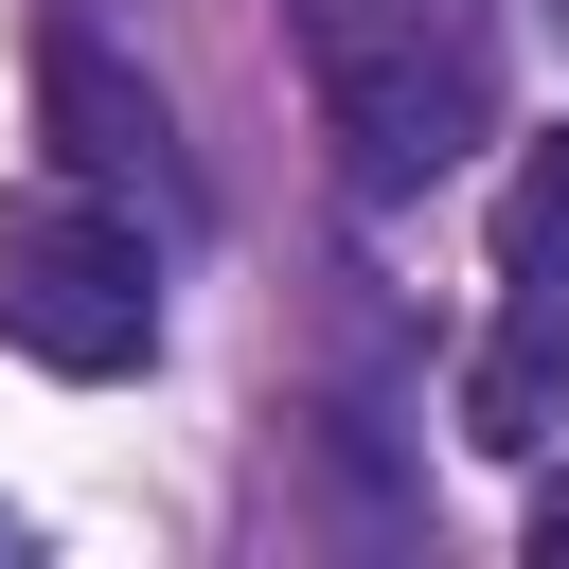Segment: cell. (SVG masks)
Masks as SVG:
<instances>
[{
    "mask_svg": "<svg viewBox=\"0 0 569 569\" xmlns=\"http://www.w3.org/2000/svg\"><path fill=\"white\" fill-rule=\"evenodd\" d=\"M356 196H427L498 142V0H284Z\"/></svg>",
    "mask_w": 569,
    "mask_h": 569,
    "instance_id": "cell-1",
    "label": "cell"
},
{
    "mask_svg": "<svg viewBox=\"0 0 569 569\" xmlns=\"http://www.w3.org/2000/svg\"><path fill=\"white\" fill-rule=\"evenodd\" d=\"M0 356H36L71 391H107V373L160 356V249H142L124 196H89V178L0 196Z\"/></svg>",
    "mask_w": 569,
    "mask_h": 569,
    "instance_id": "cell-2",
    "label": "cell"
},
{
    "mask_svg": "<svg viewBox=\"0 0 569 569\" xmlns=\"http://www.w3.org/2000/svg\"><path fill=\"white\" fill-rule=\"evenodd\" d=\"M36 107H53V178H89V196H124V213L196 231V160H178L160 89H124L89 36H53V53H36Z\"/></svg>",
    "mask_w": 569,
    "mask_h": 569,
    "instance_id": "cell-3",
    "label": "cell"
},
{
    "mask_svg": "<svg viewBox=\"0 0 569 569\" xmlns=\"http://www.w3.org/2000/svg\"><path fill=\"white\" fill-rule=\"evenodd\" d=\"M498 284L516 302H569V124L516 160V196H498Z\"/></svg>",
    "mask_w": 569,
    "mask_h": 569,
    "instance_id": "cell-4",
    "label": "cell"
},
{
    "mask_svg": "<svg viewBox=\"0 0 569 569\" xmlns=\"http://www.w3.org/2000/svg\"><path fill=\"white\" fill-rule=\"evenodd\" d=\"M533 551H569V498H533Z\"/></svg>",
    "mask_w": 569,
    "mask_h": 569,
    "instance_id": "cell-5",
    "label": "cell"
}]
</instances>
